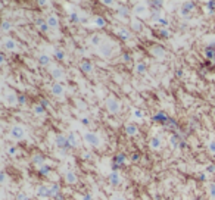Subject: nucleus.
I'll return each mask as SVG.
<instances>
[{
    "label": "nucleus",
    "instance_id": "1",
    "mask_svg": "<svg viewBox=\"0 0 215 200\" xmlns=\"http://www.w3.org/2000/svg\"><path fill=\"white\" fill-rule=\"evenodd\" d=\"M10 137L15 138V140H21V138L25 137V129H24L21 125H15V127H12V129H10Z\"/></svg>",
    "mask_w": 215,
    "mask_h": 200
},
{
    "label": "nucleus",
    "instance_id": "2",
    "mask_svg": "<svg viewBox=\"0 0 215 200\" xmlns=\"http://www.w3.org/2000/svg\"><path fill=\"white\" fill-rule=\"evenodd\" d=\"M97 53L102 56V57H109L112 53H114V47L111 46V44H102L100 47H99V50H97Z\"/></svg>",
    "mask_w": 215,
    "mask_h": 200
},
{
    "label": "nucleus",
    "instance_id": "3",
    "mask_svg": "<svg viewBox=\"0 0 215 200\" xmlns=\"http://www.w3.org/2000/svg\"><path fill=\"white\" fill-rule=\"evenodd\" d=\"M84 140L90 146H99L100 144V138L94 132H84Z\"/></svg>",
    "mask_w": 215,
    "mask_h": 200
},
{
    "label": "nucleus",
    "instance_id": "4",
    "mask_svg": "<svg viewBox=\"0 0 215 200\" xmlns=\"http://www.w3.org/2000/svg\"><path fill=\"white\" fill-rule=\"evenodd\" d=\"M106 109L111 113H118V111H120V102L117 99H109L106 102Z\"/></svg>",
    "mask_w": 215,
    "mask_h": 200
},
{
    "label": "nucleus",
    "instance_id": "5",
    "mask_svg": "<svg viewBox=\"0 0 215 200\" xmlns=\"http://www.w3.org/2000/svg\"><path fill=\"white\" fill-rule=\"evenodd\" d=\"M56 144H58L59 149H62V150H66V149L71 147L69 143H68V137H63V135H58V137H56Z\"/></svg>",
    "mask_w": 215,
    "mask_h": 200
},
{
    "label": "nucleus",
    "instance_id": "6",
    "mask_svg": "<svg viewBox=\"0 0 215 200\" xmlns=\"http://www.w3.org/2000/svg\"><path fill=\"white\" fill-rule=\"evenodd\" d=\"M37 196L42 197V199L50 197V196H52V190H50V187H47V185H42V187H39V190H37Z\"/></svg>",
    "mask_w": 215,
    "mask_h": 200
},
{
    "label": "nucleus",
    "instance_id": "7",
    "mask_svg": "<svg viewBox=\"0 0 215 200\" xmlns=\"http://www.w3.org/2000/svg\"><path fill=\"white\" fill-rule=\"evenodd\" d=\"M1 47L4 49V50H15L16 49V41L12 40V39H7V40L3 41V44H1Z\"/></svg>",
    "mask_w": 215,
    "mask_h": 200
},
{
    "label": "nucleus",
    "instance_id": "8",
    "mask_svg": "<svg viewBox=\"0 0 215 200\" xmlns=\"http://www.w3.org/2000/svg\"><path fill=\"white\" fill-rule=\"evenodd\" d=\"M18 97H16V94L15 93H7L6 96H4V102L7 103V105H15V103H18Z\"/></svg>",
    "mask_w": 215,
    "mask_h": 200
},
{
    "label": "nucleus",
    "instance_id": "9",
    "mask_svg": "<svg viewBox=\"0 0 215 200\" xmlns=\"http://www.w3.org/2000/svg\"><path fill=\"white\" fill-rule=\"evenodd\" d=\"M120 181H121V178H120V174H118L117 171H114V172L109 174V183H111L112 185H118Z\"/></svg>",
    "mask_w": 215,
    "mask_h": 200
},
{
    "label": "nucleus",
    "instance_id": "10",
    "mask_svg": "<svg viewBox=\"0 0 215 200\" xmlns=\"http://www.w3.org/2000/svg\"><path fill=\"white\" fill-rule=\"evenodd\" d=\"M52 93H53L55 96H62V94H63V87H62V84L55 82V84L52 85Z\"/></svg>",
    "mask_w": 215,
    "mask_h": 200
},
{
    "label": "nucleus",
    "instance_id": "11",
    "mask_svg": "<svg viewBox=\"0 0 215 200\" xmlns=\"http://www.w3.org/2000/svg\"><path fill=\"white\" fill-rule=\"evenodd\" d=\"M80 68H81V71H83V72H87V74L93 71V65H91V62H88V60H83Z\"/></svg>",
    "mask_w": 215,
    "mask_h": 200
},
{
    "label": "nucleus",
    "instance_id": "12",
    "mask_svg": "<svg viewBox=\"0 0 215 200\" xmlns=\"http://www.w3.org/2000/svg\"><path fill=\"white\" fill-rule=\"evenodd\" d=\"M46 22H47V25H49L50 28H58V25H59V21H58L56 16H49Z\"/></svg>",
    "mask_w": 215,
    "mask_h": 200
},
{
    "label": "nucleus",
    "instance_id": "13",
    "mask_svg": "<svg viewBox=\"0 0 215 200\" xmlns=\"http://www.w3.org/2000/svg\"><path fill=\"white\" fill-rule=\"evenodd\" d=\"M68 143H69L71 147H77V146H78V140H77V135H75L74 132H71V134L68 135Z\"/></svg>",
    "mask_w": 215,
    "mask_h": 200
},
{
    "label": "nucleus",
    "instance_id": "14",
    "mask_svg": "<svg viewBox=\"0 0 215 200\" xmlns=\"http://www.w3.org/2000/svg\"><path fill=\"white\" fill-rule=\"evenodd\" d=\"M52 75H53V78H56V80H60V78H63V71H62L60 68H53V71H52Z\"/></svg>",
    "mask_w": 215,
    "mask_h": 200
},
{
    "label": "nucleus",
    "instance_id": "15",
    "mask_svg": "<svg viewBox=\"0 0 215 200\" xmlns=\"http://www.w3.org/2000/svg\"><path fill=\"white\" fill-rule=\"evenodd\" d=\"M125 131H127V134H130V135H136L137 134V127L134 124H128L125 127Z\"/></svg>",
    "mask_w": 215,
    "mask_h": 200
},
{
    "label": "nucleus",
    "instance_id": "16",
    "mask_svg": "<svg viewBox=\"0 0 215 200\" xmlns=\"http://www.w3.org/2000/svg\"><path fill=\"white\" fill-rule=\"evenodd\" d=\"M150 147L152 149H159L161 147V138L159 137H153L150 140Z\"/></svg>",
    "mask_w": 215,
    "mask_h": 200
},
{
    "label": "nucleus",
    "instance_id": "17",
    "mask_svg": "<svg viewBox=\"0 0 215 200\" xmlns=\"http://www.w3.org/2000/svg\"><path fill=\"white\" fill-rule=\"evenodd\" d=\"M66 181L69 183V184H75L77 183V175L74 174V172H66Z\"/></svg>",
    "mask_w": 215,
    "mask_h": 200
},
{
    "label": "nucleus",
    "instance_id": "18",
    "mask_svg": "<svg viewBox=\"0 0 215 200\" xmlns=\"http://www.w3.org/2000/svg\"><path fill=\"white\" fill-rule=\"evenodd\" d=\"M100 41H102V37H100V36H97V34L91 36V39H90V43H91L93 46H99V44H100Z\"/></svg>",
    "mask_w": 215,
    "mask_h": 200
},
{
    "label": "nucleus",
    "instance_id": "19",
    "mask_svg": "<svg viewBox=\"0 0 215 200\" xmlns=\"http://www.w3.org/2000/svg\"><path fill=\"white\" fill-rule=\"evenodd\" d=\"M152 53H153L155 56H162L165 52H164V49H162V47H159V46H155V47L152 49Z\"/></svg>",
    "mask_w": 215,
    "mask_h": 200
},
{
    "label": "nucleus",
    "instance_id": "20",
    "mask_svg": "<svg viewBox=\"0 0 215 200\" xmlns=\"http://www.w3.org/2000/svg\"><path fill=\"white\" fill-rule=\"evenodd\" d=\"M55 57H56L58 60H63V59H65V53H63V50L56 49V50H55Z\"/></svg>",
    "mask_w": 215,
    "mask_h": 200
},
{
    "label": "nucleus",
    "instance_id": "21",
    "mask_svg": "<svg viewBox=\"0 0 215 200\" xmlns=\"http://www.w3.org/2000/svg\"><path fill=\"white\" fill-rule=\"evenodd\" d=\"M10 28H12V24H10L9 21H3V22H1V31H3V33H7Z\"/></svg>",
    "mask_w": 215,
    "mask_h": 200
},
{
    "label": "nucleus",
    "instance_id": "22",
    "mask_svg": "<svg viewBox=\"0 0 215 200\" xmlns=\"http://www.w3.org/2000/svg\"><path fill=\"white\" fill-rule=\"evenodd\" d=\"M50 190H52V196H55V197H58V196L60 194V193H59V191H60V188H59V185H58V184H53V185L50 187Z\"/></svg>",
    "mask_w": 215,
    "mask_h": 200
},
{
    "label": "nucleus",
    "instance_id": "23",
    "mask_svg": "<svg viewBox=\"0 0 215 200\" xmlns=\"http://www.w3.org/2000/svg\"><path fill=\"white\" fill-rule=\"evenodd\" d=\"M118 34H120L122 39H130V37H131V33H130L128 30H124V28L118 30Z\"/></svg>",
    "mask_w": 215,
    "mask_h": 200
},
{
    "label": "nucleus",
    "instance_id": "24",
    "mask_svg": "<svg viewBox=\"0 0 215 200\" xmlns=\"http://www.w3.org/2000/svg\"><path fill=\"white\" fill-rule=\"evenodd\" d=\"M39 60H40L42 65H49V63H50V57H49L47 55H40Z\"/></svg>",
    "mask_w": 215,
    "mask_h": 200
},
{
    "label": "nucleus",
    "instance_id": "25",
    "mask_svg": "<svg viewBox=\"0 0 215 200\" xmlns=\"http://www.w3.org/2000/svg\"><path fill=\"white\" fill-rule=\"evenodd\" d=\"M170 141H171V146L174 147V149H177V147L180 146V140H178L177 135H172L171 138H170Z\"/></svg>",
    "mask_w": 215,
    "mask_h": 200
},
{
    "label": "nucleus",
    "instance_id": "26",
    "mask_svg": "<svg viewBox=\"0 0 215 200\" xmlns=\"http://www.w3.org/2000/svg\"><path fill=\"white\" fill-rule=\"evenodd\" d=\"M136 69H137V74H144V71H146V63H143V62L138 63Z\"/></svg>",
    "mask_w": 215,
    "mask_h": 200
},
{
    "label": "nucleus",
    "instance_id": "27",
    "mask_svg": "<svg viewBox=\"0 0 215 200\" xmlns=\"http://www.w3.org/2000/svg\"><path fill=\"white\" fill-rule=\"evenodd\" d=\"M34 112H36L37 115H43L44 113V106H42V105H36V106H34Z\"/></svg>",
    "mask_w": 215,
    "mask_h": 200
},
{
    "label": "nucleus",
    "instance_id": "28",
    "mask_svg": "<svg viewBox=\"0 0 215 200\" xmlns=\"http://www.w3.org/2000/svg\"><path fill=\"white\" fill-rule=\"evenodd\" d=\"M124 162V155H120V156H117L115 158V162H114V165L117 166V165H121Z\"/></svg>",
    "mask_w": 215,
    "mask_h": 200
},
{
    "label": "nucleus",
    "instance_id": "29",
    "mask_svg": "<svg viewBox=\"0 0 215 200\" xmlns=\"http://www.w3.org/2000/svg\"><path fill=\"white\" fill-rule=\"evenodd\" d=\"M144 12H146V7H144V6H137V7H136V13H137V15H143Z\"/></svg>",
    "mask_w": 215,
    "mask_h": 200
},
{
    "label": "nucleus",
    "instance_id": "30",
    "mask_svg": "<svg viewBox=\"0 0 215 200\" xmlns=\"http://www.w3.org/2000/svg\"><path fill=\"white\" fill-rule=\"evenodd\" d=\"M71 21H72V22H78V21H81V19H80V15L75 13V12H72V13H71Z\"/></svg>",
    "mask_w": 215,
    "mask_h": 200
},
{
    "label": "nucleus",
    "instance_id": "31",
    "mask_svg": "<svg viewBox=\"0 0 215 200\" xmlns=\"http://www.w3.org/2000/svg\"><path fill=\"white\" fill-rule=\"evenodd\" d=\"M209 194H211L212 199H215V183L209 184Z\"/></svg>",
    "mask_w": 215,
    "mask_h": 200
},
{
    "label": "nucleus",
    "instance_id": "32",
    "mask_svg": "<svg viewBox=\"0 0 215 200\" xmlns=\"http://www.w3.org/2000/svg\"><path fill=\"white\" fill-rule=\"evenodd\" d=\"M134 118L141 119V118H143V112H141L140 109H136V111H134Z\"/></svg>",
    "mask_w": 215,
    "mask_h": 200
},
{
    "label": "nucleus",
    "instance_id": "33",
    "mask_svg": "<svg viewBox=\"0 0 215 200\" xmlns=\"http://www.w3.org/2000/svg\"><path fill=\"white\" fill-rule=\"evenodd\" d=\"M94 22H96L97 27H103V25H105V19H103V18H96Z\"/></svg>",
    "mask_w": 215,
    "mask_h": 200
},
{
    "label": "nucleus",
    "instance_id": "34",
    "mask_svg": "<svg viewBox=\"0 0 215 200\" xmlns=\"http://www.w3.org/2000/svg\"><path fill=\"white\" fill-rule=\"evenodd\" d=\"M16 199H18V200H30V199H28V196H27L25 193H19Z\"/></svg>",
    "mask_w": 215,
    "mask_h": 200
},
{
    "label": "nucleus",
    "instance_id": "35",
    "mask_svg": "<svg viewBox=\"0 0 215 200\" xmlns=\"http://www.w3.org/2000/svg\"><path fill=\"white\" fill-rule=\"evenodd\" d=\"M49 171H50V168H49L47 165H44V166H42V168H40V174H47Z\"/></svg>",
    "mask_w": 215,
    "mask_h": 200
},
{
    "label": "nucleus",
    "instance_id": "36",
    "mask_svg": "<svg viewBox=\"0 0 215 200\" xmlns=\"http://www.w3.org/2000/svg\"><path fill=\"white\" fill-rule=\"evenodd\" d=\"M209 152H211V153H215V140H212V141L209 143Z\"/></svg>",
    "mask_w": 215,
    "mask_h": 200
},
{
    "label": "nucleus",
    "instance_id": "37",
    "mask_svg": "<svg viewBox=\"0 0 215 200\" xmlns=\"http://www.w3.org/2000/svg\"><path fill=\"white\" fill-rule=\"evenodd\" d=\"M42 162H43V156H40V155L34 156V163H42Z\"/></svg>",
    "mask_w": 215,
    "mask_h": 200
},
{
    "label": "nucleus",
    "instance_id": "38",
    "mask_svg": "<svg viewBox=\"0 0 215 200\" xmlns=\"http://www.w3.org/2000/svg\"><path fill=\"white\" fill-rule=\"evenodd\" d=\"M49 28H50V27H49V25H47V22H44L43 25H42V27H40V30H42V31H43V33H46V31H47V30H49Z\"/></svg>",
    "mask_w": 215,
    "mask_h": 200
},
{
    "label": "nucleus",
    "instance_id": "39",
    "mask_svg": "<svg viewBox=\"0 0 215 200\" xmlns=\"http://www.w3.org/2000/svg\"><path fill=\"white\" fill-rule=\"evenodd\" d=\"M206 171H208V172H214V171H215V166H214V165L208 166V168H206Z\"/></svg>",
    "mask_w": 215,
    "mask_h": 200
},
{
    "label": "nucleus",
    "instance_id": "40",
    "mask_svg": "<svg viewBox=\"0 0 215 200\" xmlns=\"http://www.w3.org/2000/svg\"><path fill=\"white\" fill-rule=\"evenodd\" d=\"M159 22H161V24H164V25H167V24H168V21H167L165 18H159Z\"/></svg>",
    "mask_w": 215,
    "mask_h": 200
},
{
    "label": "nucleus",
    "instance_id": "41",
    "mask_svg": "<svg viewBox=\"0 0 215 200\" xmlns=\"http://www.w3.org/2000/svg\"><path fill=\"white\" fill-rule=\"evenodd\" d=\"M15 153H16V149L15 147H10L9 149V155H15Z\"/></svg>",
    "mask_w": 215,
    "mask_h": 200
},
{
    "label": "nucleus",
    "instance_id": "42",
    "mask_svg": "<svg viewBox=\"0 0 215 200\" xmlns=\"http://www.w3.org/2000/svg\"><path fill=\"white\" fill-rule=\"evenodd\" d=\"M140 27H141V25H140L138 22H134V24H133V28H136V30H137V28H140Z\"/></svg>",
    "mask_w": 215,
    "mask_h": 200
},
{
    "label": "nucleus",
    "instance_id": "43",
    "mask_svg": "<svg viewBox=\"0 0 215 200\" xmlns=\"http://www.w3.org/2000/svg\"><path fill=\"white\" fill-rule=\"evenodd\" d=\"M18 103H25V97H19V100H18Z\"/></svg>",
    "mask_w": 215,
    "mask_h": 200
},
{
    "label": "nucleus",
    "instance_id": "44",
    "mask_svg": "<svg viewBox=\"0 0 215 200\" xmlns=\"http://www.w3.org/2000/svg\"><path fill=\"white\" fill-rule=\"evenodd\" d=\"M83 200H91V196H90V194H86V196H84V199Z\"/></svg>",
    "mask_w": 215,
    "mask_h": 200
},
{
    "label": "nucleus",
    "instance_id": "45",
    "mask_svg": "<svg viewBox=\"0 0 215 200\" xmlns=\"http://www.w3.org/2000/svg\"><path fill=\"white\" fill-rule=\"evenodd\" d=\"M0 180H1V183H4V180H6V175H4V174H1V177H0Z\"/></svg>",
    "mask_w": 215,
    "mask_h": 200
},
{
    "label": "nucleus",
    "instance_id": "46",
    "mask_svg": "<svg viewBox=\"0 0 215 200\" xmlns=\"http://www.w3.org/2000/svg\"><path fill=\"white\" fill-rule=\"evenodd\" d=\"M81 122H83V124H88V119H87V118H83V119H81Z\"/></svg>",
    "mask_w": 215,
    "mask_h": 200
},
{
    "label": "nucleus",
    "instance_id": "47",
    "mask_svg": "<svg viewBox=\"0 0 215 200\" xmlns=\"http://www.w3.org/2000/svg\"><path fill=\"white\" fill-rule=\"evenodd\" d=\"M114 200H124V199H121V197H115Z\"/></svg>",
    "mask_w": 215,
    "mask_h": 200
}]
</instances>
